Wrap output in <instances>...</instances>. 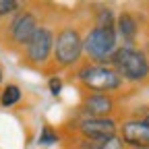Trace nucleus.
Returning <instances> with one entry per match:
<instances>
[{"instance_id":"f03ea898","label":"nucleus","mask_w":149,"mask_h":149,"mask_svg":"<svg viewBox=\"0 0 149 149\" xmlns=\"http://www.w3.org/2000/svg\"><path fill=\"white\" fill-rule=\"evenodd\" d=\"M77 79L89 89V93H114L122 87V77L110 64L87 62L79 68Z\"/></svg>"},{"instance_id":"39448f33","label":"nucleus","mask_w":149,"mask_h":149,"mask_svg":"<svg viewBox=\"0 0 149 149\" xmlns=\"http://www.w3.org/2000/svg\"><path fill=\"white\" fill-rule=\"evenodd\" d=\"M54 42H56V35L52 33V29L46 25H40L37 31L33 33V37L29 40V44L25 46L27 60L35 66L46 64L50 60V56L54 54Z\"/></svg>"},{"instance_id":"20e7f679","label":"nucleus","mask_w":149,"mask_h":149,"mask_svg":"<svg viewBox=\"0 0 149 149\" xmlns=\"http://www.w3.org/2000/svg\"><path fill=\"white\" fill-rule=\"evenodd\" d=\"M83 56V35L74 27H64L58 31L54 42V62L56 66H74Z\"/></svg>"},{"instance_id":"1a4fd4ad","label":"nucleus","mask_w":149,"mask_h":149,"mask_svg":"<svg viewBox=\"0 0 149 149\" xmlns=\"http://www.w3.org/2000/svg\"><path fill=\"white\" fill-rule=\"evenodd\" d=\"M81 106L87 118H110V114L116 108V102L108 93H85Z\"/></svg>"},{"instance_id":"f3484780","label":"nucleus","mask_w":149,"mask_h":149,"mask_svg":"<svg viewBox=\"0 0 149 149\" xmlns=\"http://www.w3.org/2000/svg\"><path fill=\"white\" fill-rule=\"evenodd\" d=\"M62 79L60 77H50L48 79V87H50V93H52V95H60V93H62Z\"/></svg>"},{"instance_id":"0eeeda50","label":"nucleus","mask_w":149,"mask_h":149,"mask_svg":"<svg viewBox=\"0 0 149 149\" xmlns=\"http://www.w3.org/2000/svg\"><path fill=\"white\" fill-rule=\"evenodd\" d=\"M120 139L135 149H149V114L124 120L120 124Z\"/></svg>"},{"instance_id":"9d476101","label":"nucleus","mask_w":149,"mask_h":149,"mask_svg":"<svg viewBox=\"0 0 149 149\" xmlns=\"http://www.w3.org/2000/svg\"><path fill=\"white\" fill-rule=\"evenodd\" d=\"M137 31H139L137 19L130 15V13H120V17L116 19V33L126 42L124 46H130V44L137 40Z\"/></svg>"},{"instance_id":"2eb2a0df","label":"nucleus","mask_w":149,"mask_h":149,"mask_svg":"<svg viewBox=\"0 0 149 149\" xmlns=\"http://www.w3.org/2000/svg\"><path fill=\"white\" fill-rule=\"evenodd\" d=\"M19 10H21V2H17V0H0V17L19 13Z\"/></svg>"},{"instance_id":"7ed1b4c3","label":"nucleus","mask_w":149,"mask_h":149,"mask_svg":"<svg viewBox=\"0 0 149 149\" xmlns=\"http://www.w3.org/2000/svg\"><path fill=\"white\" fill-rule=\"evenodd\" d=\"M116 50H118L116 29L91 27L89 33L83 37V52L87 54L89 62L93 64H108Z\"/></svg>"},{"instance_id":"ddd939ff","label":"nucleus","mask_w":149,"mask_h":149,"mask_svg":"<svg viewBox=\"0 0 149 149\" xmlns=\"http://www.w3.org/2000/svg\"><path fill=\"white\" fill-rule=\"evenodd\" d=\"M58 133L52 128V126H44L42 128V135H40V143L42 145H54V143H58Z\"/></svg>"},{"instance_id":"423d86ee","label":"nucleus","mask_w":149,"mask_h":149,"mask_svg":"<svg viewBox=\"0 0 149 149\" xmlns=\"http://www.w3.org/2000/svg\"><path fill=\"white\" fill-rule=\"evenodd\" d=\"M118 130V124L114 118H81L74 126V133L83 139H93V141H106L114 137Z\"/></svg>"},{"instance_id":"a211bd4d","label":"nucleus","mask_w":149,"mask_h":149,"mask_svg":"<svg viewBox=\"0 0 149 149\" xmlns=\"http://www.w3.org/2000/svg\"><path fill=\"white\" fill-rule=\"evenodd\" d=\"M0 81H2V70H0Z\"/></svg>"},{"instance_id":"9b49d317","label":"nucleus","mask_w":149,"mask_h":149,"mask_svg":"<svg viewBox=\"0 0 149 149\" xmlns=\"http://www.w3.org/2000/svg\"><path fill=\"white\" fill-rule=\"evenodd\" d=\"M95 27L116 29V17H114V13H112V8L100 6V8L95 10Z\"/></svg>"},{"instance_id":"4468645a","label":"nucleus","mask_w":149,"mask_h":149,"mask_svg":"<svg viewBox=\"0 0 149 149\" xmlns=\"http://www.w3.org/2000/svg\"><path fill=\"white\" fill-rule=\"evenodd\" d=\"M104 141H93V139H83V137H77L72 143L70 149H100Z\"/></svg>"},{"instance_id":"dca6fc26","label":"nucleus","mask_w":149,"mask_h":149,"mask_svg":"<svg viewBox=\"0 0 149 149\" xmlns=\"http://www.w3.org/2000/svg\"><path fill=\"white\" fill-rule=\"evenodd\" d=\"M100 149H126V145H124V141H122L118 135H114V137L106 139V141L100 145Z\"/></svg>"},{"instance_id":"6e6552de","label":"nucleus","mask_w":149,"mask_h":149,"mask_svg":"<svg viewBox=\"0 0 149 149\" xmlns=\"http://www.w3.org/2000/svg\"><path fill=\"white\" fill-rule=\"evenodd\" d=\"M37 27H40L37 17L31 10H19L8 25V40L15 46H27Z\"/></svg>"},{"instance_id":"f257e3e1","label":"nucleus","mask_w":149,"mask_h":149,"mask_svg":"<svg viewBox=\"0 0 149 149\" xmlns=\"http://www.w3.org/2000/svg\"><path fill=\"white\" fill-rule=\"evenodd\" d=\"M110 66L122 77V81L141 83L149 77V58L143 50L135 46H118L110 60Z\"/></svg>"},{"instance_id":"f8f14e48","label":"nucleus","mask_w":149,"mask_h":149,"mask_svg":"<svg viewBox=\"0 0 149 149\" xmlns=\"http://www.w3.org/2000/svg\"><path fill=\"white\" fill-rule=\"evenodd\" d=\"M21 102V89L17 85H6L0 93V106L2 108H13Z\"/></svg>"}]
</instances>
